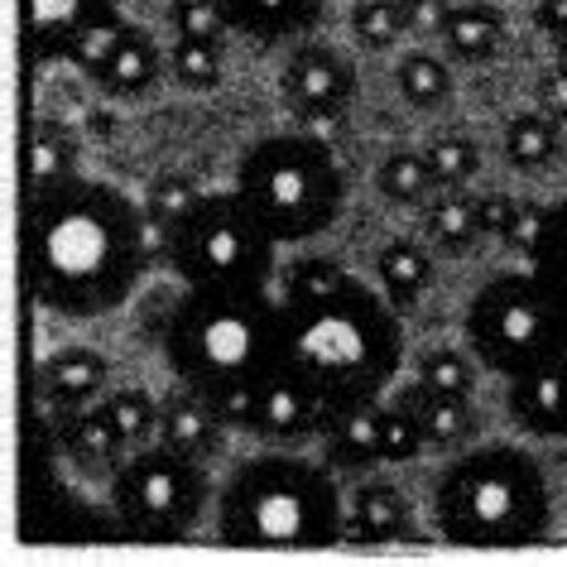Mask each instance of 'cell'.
Instances as JSON below:
<instances>
[{"label": "cell", "mask_w": 567, "mask_h": 567, "mask_svg": "<svg viewBox=\"0 0 567 567\" xmlns=\"http://www.w3.org/2000/svg\"><path fill=\"white\" fill-rule=\"evenodd\" d=\"M164 68H168V53H159V44H154V39L135 24V30L125 34V44L111 53V63H106L92 82H96V87H102L106 96H121V102H125V96L150 92L154 82H159Z\"/></svg>", "instance_id": "603a6c76"}, {"label": "cell", "mask_w": 567, "mask_h": 567, "mask_svg": "<svg viewBox=\"0 0 567 567\" xmlns=\"http://www.w3.org/2000/svg\"><path fill=\"white\" fill-rule=\"evenodd\" d=\"M409 404H414V414L423 423V437H429L433 452H447V457H457V452H466L476 443V409L466 394H433L423 390L419 380H409V385L400 390Z\"/></svg>", "instance_id": "d6986e66"}, {"label": "cell", "mask_w": 567, "mask_h": 567, "mask_svg": "<svg viewBox=\"0 0 567 567\" xmlns=\"http://www.w3.org/2000/svg\"><path fill=\"white\" fill-rule=\"evenodd\" d=\"M433 524L457 548H524L548 538L553 491L519 443L457 452L433 481Z\"/></svg>", "instance_id": "5b68a950"}, {"label": "cell", "mask_w": 567, "mask_h": 567, "mask_svg": "<svg viewBox=\"0 0 567 567\" xmlns=\"http://www.w3.org/2000/svg\"><path fill=\"white\" fill-rule=\"evenodd\" d=\"M351 34H357L361 49L385 53L409 34V16L404 0H357L351 6Z\"/></svg>", "instance_id": "d6a6232c"}, {"label": "cell", "mask_w": 567, "mask_h": 567, "mask_svg": "<svg viewBox=\"0 0 567 567\" xmlns=\"http://www.w3.org/2000/svg\"><path fill=\"white\" fill-rule=\"evenodd\" d=\"M279 92L293 116H303L308 125H328L357 102V68L332 44H299L279 73Z\"/></svg>", "instance_id": "8fae6325"}, {"label": "cell", "mask_w": 567, "mask_h": 567, "mask_svg": "<svg viewBox=\"0 0 567 567\" xmlns=\"http://www.w3.org/2000/svg\"><path fill=\"white\" fill-rule=\"evenodd\" d=\"M375 188L385 193L394 207H423L437 193L429 154H423V150H394L390 159L375 168Z\"/></svg>", "instance_id": "f1b7e54d"}, {"label": "cell", "mask_w": 567, "mask_h": 567, "mask_svg": "<svg viewBox=\"0 0 567 567\" xmlns=\"http://www.w3.org/2000/svg\"><path fill=\"white\" fill-rule=\"evenodd\" d=\"M236 193L279 246H299L337 226L347 207V174L328 140L279 131L240 154Z\"/></svg>", "instance_id": "8992f818"}, {"label": "cell", "mask_w": 567, "mask_h": 567, "mask_svg": "<svg viewBox=\"0 0 567 567\" xmlns=\"http://www.w3.org/2000/svg\"><path fill=\"white\" fill-rule=\"evenodd\" d=\"M544 226H548V203H519L515 221H509L505 236H501V246L524 255V265H529L534 250H538V240H544Z\"/></svg>", "instance_id": "ab89813d"}, {"label": "cell", "mask_w": 567, "mask_h": 567, "mask_svg": "<svg viewBox=\"0 0 567 567\" xmlns=\"http://www.w3.org/2000/svg\"><path fill=\"white\" fill-rule=\"evenodd\" d=\"M284 361L328 409L375 404L404 365V322L385 293L347 275L328 299L284 308Z\"/></svg>", "instance_id": "7a4b0ae2"}, {"label": "cell", "mask_w": 567, "mask_h": 567, "mask_svg": "<svg viewBox=\"0 0 567 567\" xmlns=\"http://www.w3.org/2000/svg\"><path fill=\"white\" fill-rule=\"evenodd\" d=\"M394 87L414 111H437L452 102V68L429 49H414L394 63Z\"/></svg>", "instance_id": "d4e9b609"}, {"label": "cell", "mask_w": 567, "mask_h": 567, "mask_svg": "<svg viewBox=\"0 0 567 567\" xmlns=\"http://www.w3.org/2000/svg\"><path fill=\"white\" fill-rule=\"evenodd\" d=\"M168 73H174V82L188 92H212L221 82V44H207V39H174V49H168Z\"/></svg>", "instance_id": "8d00e7d4"}, {"label": "cell", "mask_w": 567, "mask_h": 567, "mask_svg": "<svg viewBox=\"0 0 567 567\" xmlns=\"http://www.w3.org/2000/svg\"><path fill=\"white\" fill-rule=\"evenodd\" d=\"M217 538L226 548H332L347 538V501L328 462L299 452H255L217 491Z\"/></svg>", "instance_id": "277c9868"}, {"label": "cell", "mask_w": 567, "mask_h": 567, "mask_svg": "<svg viewBox=\"0 0 567 567\" xmlns=\"http://www.w3.org/2000/svg\"><path fill=\"white\" fill-rule=\"evenodd\" d=\"M159 443L183 452V457L207 462V457H217L221 443H226V419L212 409V400L203 390H193L178 380V385L159 400Z\"/></svg>", "instance_id": "5bb4252c"}, {"label": "cell", "mask_w": 567, "mask_h": 567, "mask_svg": "<svg viewBox=\"0 0 567 567\" xmlns=\"http://www.w3.org/2000/svg\"><path fill=\"white\" fill-rule=\"evenodd\" d=\"M423 231H429V246L447 260H462L481 246L486 226H481V197H472L466 188H437L429 203H423Z\"/></svg>", "instance_id": "ac0fdd59"}, {"label": "cell", "mask_w": 567, "mask_h": 567, "mask_svg": "<svg viewBox=\"0 0 567 567\" xmlns=\"http://www.w3.org/2000/svg\"><path fill=\"white\" fill-rule=\"evenodd\" d=\"M375 419H380V462L400 466V462H414L429 452V437H423V423L414 414V404L404 394L394 400H380L375 404Z\"/></svg>", "instance_id": "f546056e"}, {"label": "cell", "mask_w": 567, "mask_h": 567, "mask_svg": "<svg viewBox=\"0 0 567 567\" xmlns=\"http://www.w3.org/2000/svg\"><path fill=\"white\" fill-rule=\"evenodd\" d=\"M466 347L491 375H519L548 357H567V308L534 269L491 275L466 303Z\"/></svg>", "instance_id": "52a82bcc"}, {"label": "cell", "mask_w": 567, "mask_h": 567, "mask_svg": "<svg viewBox=\"0 0 567 567\" xmlns=\"http://www.w3.org/2000/svg\"><path fill=\"white\" fill-rule=\"evenodd\" d=\"M380 404V400H375ZM375 404H351V409H328L322 419V462L332 472H371L380 462V419Z\"/></svg>", "instance_id": "2e32d148"}, {"label": "cell", "mask_w": 567, "mask_h": 567, "mask_svg": "<svg viewBox=\"0 0 567 567\" xmlns=\"http://www.w3.org/2000/svg\"><path fill=\"white\" fill-rule=\"evenodd\" d=\"M538 111H544V116H553V121H567V68L558 63L553 68V73L538 82Z\"/></svg>", "instance_id": "b9f144b4"}, {"label": "cell", "mask_w": 567, "mask_h": 567, "mask_svg": "<svg viewBox=\"0 0 567 567\" xmlns=\"http://www.w3.org/2000/svg\"><path fill=\"white\" fill-rule=\"evenodd\" d=\"M443 6H452V0H443Z\"/></svg>", "instance_id": "f6af8a7d"}, {"label": "cell", "mask_w": 567, "mask_h": 567, "mask_svg": "<svg viewBox=\"0 0 567 567\" xmlns=\"http://www.w3.org/2000/svg\"><path fill=\"white\" fill-rule=\"evenodd\" d=\"M558 63H563V68H567V34H563V39H558Z\"/></svg>", "instance_id": "ee69618b"}, {"label": "cell", "mask_w": 567, "mask_h": 567, "mask_svg": "<svg viewBox=\"0 0 567 567\" xmlns=\"http://www.w3.org/2000/svg\"><path fill=\"white\" fill-rule=\"evenodd\" d=\"M437 39H443L447 59L457 63H491L505 44V16L486 0H472V6H457L452 0L443 24H437Z\"/></svg>", "instance_id": "44dd1931"}, {"label": "cell", "mask_w": 567, "mask_h": 567, "mask_svg": "<svg viewBox=\"0 0 567 567\" xmlns=\"http://www.w3.org/2000/svg\"><path fill=\"white\" fill-rule=\"evenodd\" d=\"M509 419L529 437H567V357H548L509 375Z\"/></svg>", "instance_id": "7c38bea8"}, {"label": "cell", "mask_w": 567, "mask_h": 567, "mask_svg": "<svg viewBox=\"0 0 567 567\" xmlns=\"http://www.w3.org/2000/svg\"><path fill=\"white\" fill-rule=\"evenodd\" d=\"M102 404H106V414L116 419V429L131 447H145L159 437V400H154L150 390H116V394H106Z\"/></svg>", "instance_id": "74e56055"}, {"label": "cell", "mask_w": 567, "mask_h": 567, "mask_svg": "<svg viewBox=\"0 0 567 567\" xmlns=\"http://www.w3.org/2000/svg\"><path fill=\"white\" fill-rule=\"evenodd\" d=\"M529 269L544 279V289L567 308V197L548 203V226H544V240H538Z\"/></svg>", "instance_id": "836d02e7"}, {"label": "cell", "mask_w": 567, "mask_h": 567, "mask_svg": "<svg viewBox=\"0 0 567 567\" xmlns=\"http://www.w3.org/2000/svg\"><path fill=\"white\" fill-rule=\"evenodd\" d=\"M534 24L553 39V44H558V39L567 34V0H538V6H534Z\"/></svg>", "instance_id": "7bdbcfd3"}, {"label": "cell", "mask_w": 567, "mask_h": 567, "mask_svg": "<svg viewBox=\"0 0 567 567\" xmlns=\"http://www.w3.org/2000/svg\"><path fill=\"white\" fill-rule=\"evenodd\" d=\"M159 347L183 385L203 394L246 390L284 361V299L246 284H183Z\"/></svg>", "instance_id": "3957f363"}, {"label": "cell", "mask_w": 567, "mask_h": 567, "mask_svg": "<svg viewBox=\"0 0 567 567\" xmlns=\"http://www.w3.org/2000/svg\"><path fill=\"white\" fill-rule=\"evenodd\" d=\"M221 6H226L231 30L246 39H260V44L299 39L322 16V0H221Z\"/></svg>", "instance_id": "ffe728a7"}, {"label": "cell", "mask_w": 567, "mask_h": 567, "mask_svg": "<svg viewBox=\"0 0 567 567\" xmlns=\"http://www.w3.org/2000/svg\"><path fill=\"white\" fill-rule=\"evenodd\" d=\"M476 357L472 351H457V347H433V351H423V357L414 361V380L423 390H433V394H466L472 400V390H476Z\"/></svg>", "instance_id": "4dcf8cb0"}, {"label": "cell", "mask_w": 567, "mask_h": 567, "mask_svg": "<svg viewBox=\"0 0 567 567\" xmlns=\"http://www.w3.org/2000/svg\"><path fill=\"white\" fill-rule=\"evenodd\" d=\"M322 419H328V404L322 394L308 385V380L293 371L289 361H279L269 375H260L250 385V419H246V433H255L260 443H275V447H299L308 437L322 433Z\"/></svg>", "instance_id": "30bf717a"}, {"label": "cell", "mask_w": 567, "mask_h": 567, "mask_svg": "<svg viewBox=\"0 0 567 567\" xmlns=\"http://www.w3.org/2000/svg\"><path fill=\"white\" fill-rule=\"evenodd\" d=\"M515 212H519V203L509 193H486L481 197V226H486V240H501L505 226L515 221Z\"/></svg>", "instance_id": "60d3db41"}, {"label": "cell", "mask_w": 567, "mask_h": 567, "mask_svg": "<svg viewBox=\"0 0 567 567\" xmlns=\"http://www.w3.org/2000/svg\"><path fill=\"white\" fill-rule=\"evenodd\" d=\"M168 30L174 39H207V44H221V34L231 30L221 0H174L168 6Z\"/></svg>", "instance_id": "f35d334b"}, {"label": "cell", "mask_w": 567, "mask_h": 567, "mask_svg": "<svg viewBox=\"0 0 567 567\" xmlns=\"http://www.w3.org/2000/svg\"><path fill=\"white\" fill-rule=\"evenodd\" d=\"M106 375H111V361L102 357V351L63 347V351H53V357L39 361L34 394H39V404L44 409H63V414H73V409L96 404V394L106 390Z\"/></svg>", "instance_id": "4fadbf2b"}, {"label": "cell", "mask_w": 567, "mask_h": 567, "mask_svg": "<svg viewBox=\"0 0 567 567\" xmlns=\"http://www.w3.org/2000/svg\"><path fill=\"white\" fill-rule=\"evenodd\" d=\"M78 174V145L63 125H49L39 121L34 135H30V183H24V197L30 193H44V188H59Z\"/></svg>", "instance_id": "83f0119b"}, {"label": "cell", "mask_w": 567, "mask_h": 567, "mask_svg": "<svg viewBox=\"0 0 567 567\" xmlns=\"http://www.w3.org/2000/svg\"><path fill=\"white\" fill-rule=\"evenodd\" d=\"M154 255L145 207L111 183L68 178L24 197V279L53 318H102L131 303Z\"/></svg>", "instance_id": "6da1fadb"}, {"label": "cell", "mask_w": 567, "mask_h": 567, "mask_svg": "<svg viewBox=\"0 0 567 567\" xmlns=\"http://www.w3.org/2000/svg\"><path fill=\"white\" fill-rule=\"evenodd\" d=\"M375 284H380V293L394 303V308H414L423 293H429V284H433V255L429 246H419V240H385L375 255Z\"/></svg>", "instance_id": "7402d4cb"}, {"label": "cell", "mask_w": 567, "mask_h": 567, "mask_svg": "<svg viewBox=\"0 0 567 567\" xmlns=\"http://www.w3.org/2000/svg\"><path fill=\"white\" fill-rule=\"evenodd\" d=\"M423 154H429V168H433L437 188H466V178H476V168H481L476 140L462 135V131L433 135L429 145H423Z\"/></svg>", "instance_id": "e575fe53"}, {"label": "cell", "mask_w": 567, "mask_h": 567, "mask_svg": "<svg viewBox=\"0 0 567 567\" xmlns=\"http://www.w3.org/2000/svg\"><path fill=\"white\" fill-rule=\"evenodd\" d=\"M63 443L68 452L82 462V466H111L121 457H131V443L121 437L116 419L106 414V404H87V409H73L63 423Z\"/></svg>", "instance_id": "cb8c5ba5"}, {"label": "cell", "mask_w": 567, "mask_h": 567, "mask_svg": "<svg viewBox=\"0 0 567 567\" xmlns=\"http://www.w3.org/2000/svg\"><path fill=\"white\" fill-rule=\"evenodd\" d=\"M121 16V0H30V59L34 68H49L63 59L78 30L92 20Z\"/></svg>", "instance_id": "9a60e30c"}, {"label": "cell", "mask_w": 567, "mask_h": 567, "mask_svg": "<svg viewBox=\"0 0 567 567\" xmlns=\"http://www.w3.org/2000/svg\"><path fill=\"white\" fill-rule=\"evenodd\" d=\"M563 150V125L544 116V111H524L505 125V159L524 168V174H534V168H548L558 159Z\"/></svg>", "instance_id": "484cf974"}, {"label": "cell", "mask_w": 567, "mask_h": 567, "mask_svg": "<svg viewBox=\"0 0 567 567\" xmlns=\"http://www.w3.org/2000/svg\"><path fill=\"white\" fill-rule=\"evenodd\" d=\"M342 279H347V269L337 260H328V255H303V260H293V269L284 275L279 299H284V308L318 303V299H328Z\"/></svg>", "instance_id": "d590c367"}, {"label": "cell", "mask_w": 567, "mask_h": 567, "mask_svg": "<svg viewBox=\"0 0 567 567\" xmlns=\"http://www.w3.org/2000/svg\"><path fill=\"white\" fill-rule=\"evenodd\" d=\"M203 188L188 178V174H159L150 183V193H145V221H150V236H154V246L164 250V236L174 231V226H183L197 212V203H203Z\"/></svg>", "instance_id": "4316f807"}, {"label": "cell", "mask_w": 567, "mask_h": 567, "mask_svg": "<svg viewBox=\"0 0 567 567\" xmlns=\"http://www.w3.org/2000/svg\"><path fill=\"white\" fill-rule=\"evenodd\" d=\"M409 534V501L394 481H365L347 501V538L361 548H380Z\"/></svg>", "instance_id": "e0dca14e"}, {"label": "cell", "mask_w": 567, "mask_h": 567, "mask_svg": "<svg viewBox=\"0 0 567 567\" xmlns=\"http://www.w3.org/2000/svg\"><path fill=\"white\" fill-rule=\"evenodd\" d=\"M279 240L255 221L240 193H207L183 226L164 236V255L178 284H246L269 289Z\"/></svg>", "instance_id": "ba28073f"}, {"label": "cell", "mask_w": 567, "mask_h": 567, "mask_svg": "<svg viewBox=\"0 0 567 567\" xmlns=\"http://www.w3.org/2000/svg\"><path fill=\"white\" fill-rule=\"evenodd\" d=\"M212 505V476L197 457L164 447L159 437L135 447L111 476V509L135 538H183Z\"/></svg>", "instance_id": "9c48e42d"}, {"label": "cell", "mask_w": 567, "mask_h": 567, "mask_svg": "<svg viewBox=\"0 0 567 567\" xmlns=\"http://www.w3.org/2000/svg\"><path fill=\"white\" fill-rule=\"evenodd\" d=\"M135 24L125 16H106V20H92L87 30L73 34V44L63 49V63H73L82 78H96L102 68L111 63V53H116L125 44V34H131Z\"/></svg>", "instance_id": "1f68e13d"}]
</instances>
